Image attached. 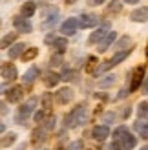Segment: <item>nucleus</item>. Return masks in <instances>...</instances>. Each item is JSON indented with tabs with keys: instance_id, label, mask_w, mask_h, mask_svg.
I'll use <instances>...</instances> for the list:
<instances>
[{
	"instance_id": "obj_1",
	"label": "nucleus",
	"mask_w": 148,
	"mask_h": 150,
	"mask_svg": "<svg viewBox=\"0 0 148 150\" xmlns=\"http://www.w3.org/2000/svg\"><path fill=\"white\" fill-rule=\"evenodd\" d=\"M66 126H77L80 123H84V106L79 104L77 108H73L68 115H66Z\"/></svg>"
},
{
	"instance_id": "obj_2",
	"label": "nucleus",
	"mask_w": 148,
	"mask_h": 150,
	"mask_svg": "<svg viewBox=\"0 0 148 150\" xmlns=\"http://www.w3.org/2000/svg\"><path fill=\"white\" fill-rule=\"evenodd\" d=\"M37 103H39V101H37V97H29V99H27L24 104H22L20 110H18V115H17V121H18V123H22V119H26V117L35 110Z\"/></svg>"
},
{
	"instance_id": "obj_3",
	"label": "nucleus",
	"mask_w": 148,
	"mask_h": 150,
	"mask_svg": "<svg viewBox=\"0 0 148 150\" xmlns=\"http://www.w3.org/2000/svg\"><path fill=\"white\" fill-rule=\"evenodd\" d=\"M143 77H144V68H143V66H137V68L134 70V73H132V82H130L128 92H135V90L141 86Z\"/></svg>"
},
{
	"instance_id": "obj_4",
	"label": "nucleus",
	"mask_w": 148,
	"mask_h": 150,
	"mask_svg": "<svg viewBox=\"0 0 148 150\" xmlns=\"http://www.w3.org/2000/svg\"><path fill=\"white\" fill-rule=\"evenodd\" d=\"M13 26L17 28L18 33H31L33 31V26L29 24V20L24 17H15L13 18Z\"/></svg>"
},
{
	"instance_id": "obj_5",
	"label": "nucleus",
	"mask_w": 148,
	"mask_h": 150,
	"mask_svg": "<svg viewBox=\"0 0 148 150\" xmlns=\"http://www.w3.org/2000/svg\"><path fill=\"white\" fill-rule=\"evenodd\" d=\"M77 28H79V20L77 18H68V20H64L61 24V33H64V35H75Z\"/></svg>"
},
{
	"instance_id": "obj_6",
	"label": "nucleus",
	"mask_w": 148,
	"mask_h": 150,
	"mask_svg": "<svg viewBox=\"0 0 148 150\" xmlns=\"http://www.w3.org/2000/svg\"><path fill=\"white\" fill-rule=\"evenodd\" d=\"M97 17H93V15H82L79 20V28H82V29H88V28H95L97 26Z\"/></svg>"
},
{
	"instance_id": "obj_7",
	"label": "nucleus",
	"mask_w": 148,
	"mask_h": 150,
	"mask_svg": "<svg viewBox=\"0 0 148 150\" xmlns=\"http://www.w3.org/2000/svg\"><path fill=\"white\" fill-rule=\"evenodd\" d=\"M22 95H24V86H13L9 92L6 93V97H7V101H9V103H17V101H20Z\"/></svg>"
},
{
	"instance_id": "obj_8",
	"label": "nucleus",
	"mask_w": 148,
	"mask_h": 150,
	"mask_svg": "<svg viewBox=\"0 0 148 150\" xmlns=\"http://www.w3.org/2000/svg\"><path fill=\"white\" fill-rule=\"evenodd\" d=\"M130 18L134 22H146L148 20V7H139V9H134L130 15Z\"/></svg>"
},
{
	"instance_id": "obj_9",
	"label": "nucleus",
	"mask_w": 148,
	"mask_h": 150,
	"mask_svg": "<svg viewBox=\"0 0 148 150\" xmlns=\"http://www.w3.org/2000/svg\"><path fill=\"white\" fill-rule=\"evenodd\" d=\"M37 11V4L33 2V0H29V2H24L20 7V13H22V17L24 18H29V17H33Z\"/></svg>"
},
{
	"instance_id": "obj_10",
	"label": "nucleus",
	"mask_w": 148,
	"mask_h": 150,
	"mask_svg": "<svg viewBox=\"0 0 148 150\" xmlns=\"http://www.w3.org/2000/svg\"><path fill=\"white\" fill-rule=\"evenodd\" d=\"M71 99H73V90H70V88H61L57 92V101L61 103V104L70 103Z\"/></svg>"
},
{
	"instance_id": "obj_11",
	"label": "nucleus",
	"mask_w": 148,
	"mask_h": 150,
	"mask_svg": "<svg viewBox=\"0 0 148 150\" xmlns=\"http://www.w3.org/2000/svg\"><path fill=\"white\" fill-rule=\"evenodd\" d=\"M2 77L4 79H9V81H15L17 79V68L9 62H4L2 64Z\"/></svg>"
},
{
	"instance_id": "obj_12",
	"label": "nucleus",
	"mask_w": 148,
	"mask_h": 150,
	"mask_svg": "<svg viewBox=\"0 0 148 150\" xmlns=\"http://www.w3.org/2000/svg\"><path fill=\"white\" fill-rule=\"evenodd\" d=\"M108 136H110L108 126H95L93 132H92V137H93V139H97V141H104Z\"/></svg>"
},
{
	"instance_id": "obj_13",
	"label": "nucleus",
	"mask_w": 148,
	"mask_h": 150,
	"mask_svg": "<svg viewBox=\"0 0 148 150\" xmlns=\"http://www.w3.org/2000/svg\"><path fill=\"white\" fill-rule=\"evenodd\" d=\"M106 29H102V28H99V29H95V31L90 35V39H88V42L90 44H95V42H102L106 39Z\"/></svg>"
},
{
	"instance_id": "obj_14",
	"label": "nucleus",
	"mask_w": 148,
	"mask_h": 150,
	"mask_svg": "<svg viewBox=\"0 0 148 150\" xmlns=\"http://www.w3.org/2000/svg\"><path fill=\"white\" fill-rule=\"evenodd\" d=\"M121 145H123V150H132V148H135L137 139L132 136V134H126V136L121 139Z\"/></svg>"
},
{
	"instance_id": "obj_15",
	"label": "nucleus",
	"mask_w": 148,
	"mask_h": 150,
	"mask_svg": "<svg viewBox=\"0 0 148 150\" xmlns=\"http://www.w3.org/2000/svg\"><path fill=\"white\" fill-rule=\"evenodd\" d=\"M115 39H117V33H115V31L108 33V35H106V39L102 40V42H101V46H99V51H101V53H104V51H106L110 46H112V42H113Z\"/></svg>"
},
{
	"instance_id": "obj_16",
	"label": "nucleus",
	"mask_w": 148,
	"mask_h": 150,
	"mask_svg": "<svg viewBox=\"0 0 148 150\" xmlns=\"http://www.w3.org/2000/svg\"><path fill=\"white\" fill-rule=\"evenodd\" d=\"M27 48L24 46L22 42H18V44H13V46L9 48V59H17V57H20L22 53H24Z\"/></svg>"
},
{
	"instance_id": "obj_17",
	"label": "nucleus",
	"mask_w": 148,
	"mask_h": 150,
	"mask_svg": "<svg viewBox=\"0 0 148 150\" xmlns=\"http://www.w3.org/2000/svg\"><path fill=\"white\" fill-rule=\"evenodd\" d=\"M58 81H61V75L57 73H46V77H44V84H46L48 88H53L58 84Z\"/></svg>"
},
{
	"instance_id": "obj_18",
	"label": "nucleus",
	"mask_w": 148,
	"mask_h": 150,
	"mask_svg": "<svg viewBox=\"0 0 148 150\" xmlns=\"http://www.w3.org/2000/svg\"><path fill=\"white\" fill-rule=\"evenodd\" d=\"M134 128H135L137 132H141V137L148 139V123H146V121H141V119H139V121L134 125Z\"/></svg>"
},
{
	"instance_id": "obj_19",
	"label": "nucleus",
	"mask_w": 148,
	"mask_h": 150,
	"mask_svg": "<svg viewBox=\"0 0 148 150\" xmlns=\"http://www.w3.org/2000/svg\"><path fill=\"white\" fill-rule=\"evenodd\" d=\"M37 55H39V50H37V48H27L24 53H22V61H24V62H29V61H33Z\"/></svg>"
},
{
	"instance_id": "obj_20",
	"label": "nucleus",
	"mask_w": 148,
	"mask_h": 150,
	"mask_svg": "<svg viewBox=\"0 0 148 150\" xmlns=\"http://www.w3.org/2000/svg\"><path fill=\"white\" fill-rule=\"evenodd\" d=\"M130 51H132V50H128V51H119V53H115L112 59H110V61H112V64H113V66L121 64V62L124 61V59H126V57L130 55Z\"/></svg>"
},
{
	"instance_id": "obj_21",
	"label": "nucleus",
	"mask_w": 148,
	"mask_h": 150,
	"mask_svg": "<svg viewBox=\"0 0 148 150\" xmlns=\"http://www.w3.org/2000/svg\"><path fill=\"white\" fill-rule=\"evenodd\" d=\"M53 48H57L58 53H62V51H64L66 48H68V40H66L64 37H57L55 42H53Z\"/></svg>"
},
{
	"instance_id": "obj_22",
	"label": "nucleus",
	"mask_w": 148,
	"mask_h": 150,
	"mask_svg": "<svg viewBox=\"0 0 148 150\" xmlns=\"http://www.w3.org/2000/svg\"><path fill=\"white\" fill-rule=\"evenodd\" d=\"M37 77H39V68H29V70L24 73V81H26V82H33Z\"/></svg>"
},
{
	"instance_id": "obj_23",
	"label": "nucleus",
	"mask_w": 148,
	"mask_h": 150,
	"mask_svg": "<svg viewBox=\"0 0 148 150\" xmlns=\"http://www.w3.org/2000/svg\"><path fill=\"white\" fill-rule=\"evenodd\" d=\"M15 39H17V33H7V35H4L2 37V48L6 50L7 46L11 48V44L15 42Z\"/></svg>"
},
{
	"instance_id": "obj_24",
	"label": "nucleus",
	"mask_w": 148,
	"mask_h": 150,
	"mask_svg": "<svg viewBox=\"0 0 148 150\" xmlns=\"http://www.w3.org/2000/svg\"><path fill=\"white\" fill-rule=\"evenodd\" d=\"M15 141H17V134H7V136L2 137V148H7V146H11Z\"/></svg>"
},
{
	"instance_id": "obj_25",
	"label": "nucleus",
	"mask_w": 148,
	"mask_h": 150,
	"mask_svg": "<svg viewBox=\"0 0 148 150\" xmlns=\"http://www.w3.org/2000/svg\"><path fill=\"white\" fill-rule=\"evenodd\" d=\"M126 134H128L126 126H119V128H115V132H113V139L119 141V139H123L124 136H126Z\"/></svg>"
},
{
	"instance_id": "obj_26",
	"label": "nucleus",
	"mask_w": 148,
	"mask_h": 150,
	"mask_svg": "<svg viewBox=\"0 0 148 150\" xmlns=\"http://www.w3.org/2000/svg\"><path fill=\"white\" fill-rule=\"evenodd\" d=\"M121 11V2L119 0H112L108 6V13H119Z\"/></svg>"
},
{
	"instance_id": "obj_27",
	"label": "nucleus",
	"mask_w": 148,
	"mask_h": 150,
	"mask_svg": "<svg viewBox=\"0 0 148 150\" xmlns=\"http://www.w3.org/2000/svg\"><path fill=\"white\" fill-rule=\"evenodd\" d=\"M97 57H90V59H88V64H86V71L88 73H92L93 70H95V66H97Z\"/></svg>"
},
{
	"instance_id": "obj_28",
	"label": "nucleus",
	"mask_w": 148,
	"mask_h": 150,
	"mask_svg": "<svg viewBox=\"0 0 148 150\" xmlns=\"http://www.w3.org/2000/svg\"><path fill=\"white\" fill-rule=\"evenodd\" d=\"M115 82V75H106V79H101L99 81V86H110Z\"/></svg>"
},
{
	"instance_id": "obj_29",
	"label": "nucleus",
	"mask_w": 148,
	"mask_h": 150,
	"mask_svg": "<svg viewBox=\"0 0 148 150\" xmlns=\"http://www.w3.org/2000/svg\"><path fill=\"white\" fill-rule=\"evenodd\" d=\"M73 75H75V71L66 68V70L62 71V75H61V79H64V81H73V79H75V77H73Z\"/></svg>"
},
{
	"instance_id": "obj_30",
	"label": "nucleus",
	"mask_w": 148,
	"mask_h": 150,
	"mask_svg": "<svg viewBox=\"0 0 148 150\" xmlns=\"http://www.w3.org/2000/svg\"><path fill=\"white\" fill-rule=\"evenodd\" d=\"M139 117H144V115H148V103H141L139 104Z\"/></svg>"
},
{
	"instance_id": "obj_31",
	"label": "nucleus",
	"mask_w": 148,
	"mask_h": 150,
	"mask_svg": "<svg viewBox=\"0 0 148 150\" xmlns=\"http://www.w3.org/2000/svg\"><path fill=\"white\" fill-rule=\"evenodd\" d=\"M61 62H62V55H61V53L53 55V57H51V61H49V64H51V66H58Z\"/></svg>"
},
{
	"instance_id": "obj_32",
	"label": "nucleus",
	"mask_w": 148,
	"mask_h": 150,
	"mask_svg": "<svg viewBox=\"0 0 148 150\" xmlns=\"http://www.w3.org/2000/svg\"><path fill=\"white\" fill-rule=\"evenodd\" d=\"M44 128H46V130H53L55 128V117H49L46 121V125H44Z\"/></svg>"
},
{
	"instance_id": "obj_33",
	"label": "nucleus",
	"mask_w": 148,
	"mask_h": 150,
	"mask_svg": "<svg viewBox=\"0 0 148 150\" xmlns=\"http://www.w3.org/2000/svg\"><path fill=\"white\" fill-rule=\"evenodd\" d=\"M128 44H132V39H130V37H123V39L119 40V44H117V46L123 48V46H128Z\"/></svg>"
},
{
	"instance_id": "obj_34",
	"label": "nucleus",
	"mask_w": 148,
	"mask_h": 150,
	"mask_svg": "<svg viewBox=\"0 0 148 150\" xmlns=\"http://www.w3.org/2000/svg\"><path fill=\"white\" fill-rule=\"evenodd\" d=\"M49 103H51V95H49V93H46V95L42 97V104H44V108H46V110L49 108Z\"/></svg>"
},
{
	"instance_id": "obj_35",
	"label": "nucleus",
	"mask_w": 148,
	"mask_h": 150,
	"mask_svg": "<svg viewBox=\"0 0 148 150\" xmlns=\"http://www.w3.org/2000/svg\"><path fill=\"white\" fill-rule=\"evenodd\" d=\"M44 117H46V112L40 110V112H37V114H35V121H37V123H42Z\"/></svg>"
},
{
	"instance_id": "obj_36",
	"label": "nucleus",
	"mask_w": 148,
	"mask_h": 150,
	"mask_svg": "<svg viewBox=\"0 0 148 150\" xmlns=\"http://www.w3.org/2000/svg\"><path fill=\"white\" fill-rule=\"evenodd\" d=\"M112 66H113V64H112V61H106L104 64H101V66H99V71H106L108 68H112Z\"/></svg>"
},
{
	"instance_id": "obj_37",
	"label": "nucleus",
	"mask_w": 148,
	"mask_h": 150,
	"mask_svg": "<svg viewBox=\"0 0 148 150\" xmlns=\"http://www.w3.org/2000/svg\"><path fill=\"white\" fill-rule=\"evenodd\" d=\"M80 148H82V143H80V141H75V143L70 145V150H80Z\"/></svg>"
},
{
	"instance_id": "obj_38",
	"label": "nucleus",
	"mask_w": 148,
	"mask_h": 150,
	"mask_svg": "<svg viewBox=\"0 0 148 150\" xmlns=\"http://www.w3.org/2000/svg\"><path fill=\"white\" fill-rule=\"evenodd\" d=\"M123 148V145H121V141H115V143L110 146V150H121Z\"/></svg>"
},
{
	"instance_id": "obj_39",
	"label": "nucleus",
	"mask_w": 148,
	"mask_h": 150,
	"mask_svg": "<svg viewBox=\"0 0 148 150\" xmlns=\"http://www.w3.org/2000/svg\"><path fill=\"white\" fill-rule=\"evenodd\" d=\"M113 119H115V115H113V114H106V115H104V121H106V123H112Z\"/></svg>"
},
{
	"instance_id": "obj_40",
	"label": "nucleus",
	"mask_w": 148,
	"mask_h": 150,
	"mask_svg": "<svg viewBox=\"0 0 148 150\" xmlns=\"http://www.w3.org/2000/svg\"><path fill=\"white\" fill-rule=\"evenodd\" d=\"M92 6H99V4H104V0H88Z\"/></svg>"
},
{
	"instance_id": "obj_41",
	"label": "nucleus",
	"mask_w": 148,
	"mask_h": 150,
	"mask_svg": "<svg viewBox=\"0 0 148 150\" xmlns=\"http://www.w3.org/2000/svg\"><path fill=\"white\" fill-rule=\"evenodd\" d=\"M124 2H126V4H137L139 0H124Z\"/></svg>"
},
{
	"instance_id": "obj_42",
	"label": "nucleus",
	"mask_w": 148,
	"mask_h": 150,
	"mask_svg": "<svg viewBox=\"0 0 148 150\" xmlns=\"http://www.w3.org/2000/svg\"><path fill=\"white\" fill-rule=\"evenodd\" d=\"M77 0H66V4H75Z\"/></svg>"
},
{
	"instance_id": "obj_43",
	"label": "nucleus",
	"mask_w": 148,
	"mask_h": 150,
	"mask_svg": "<svg viewBox=\"0 0 148 150\" xmlns=\"http://www.w3.org/2000/svg\"><path fill=\"white\" fill-rule=\"evenodd\" d=\"M141 150H148V146H144V148H141Z\"/></svg>"
},
{
	"instance_id": "obj_44",
	"label": "nucleus",
	"mask_w": 148,
	"mask_h": 150,
	"mask_svg": "<svg viewBox=\"0 0 148 150\" xmlns=\"http://www.w3.org/2000/svg\"><path fill=\"white\" fill-rule=\"evenodd\" d=\"M146 55H148V46H146Z\"/></svg>"
},
{
	"instance_id": "obj_45",
	"label": "nucleus",
	"mask_w": 148,
	"mask_h": 150,
	"mask_svg": "<svg viewBox=\"0 0 148 150\" xmlns=\"http://www.w3.org/2000/svg\"><path fill=\"white\" fill-rule=\"evenodd\" d=\"M146 88H148V81H146Z\"/></svg>"
}]
</instances>
